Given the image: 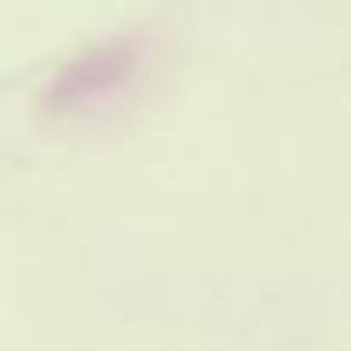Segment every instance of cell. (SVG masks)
<instances>
[{
    "label": "cell",
    "instance_id": "obj_1",
    "mask_svg": "<svg viewBox=\"0 0 351 351\" xmlns=\"http://www.w3.org/2000/svg\"><path fill=\"white\" fill-rule=\"evenodd\" d=\"M136 69H140V48L133 38L96 41V45L82 48L79 55H72L51 75V82L41 96V106L51 117L89 110V106L103 103L106 96L119 93L123 86H130Z\"/></svg>",
    "mask_w": 351,
    "mask_h": 351
}]
</instances>
